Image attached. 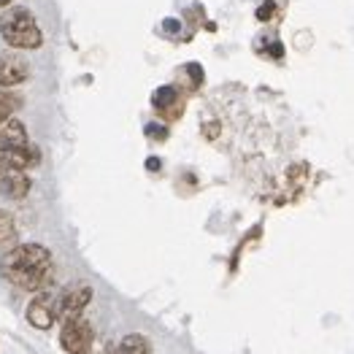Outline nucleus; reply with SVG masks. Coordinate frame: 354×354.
<instances>
[{
	"instance_id": "obj_9",
	"label": "nucleus",
	"mask_w": 354,
	"mask_h": 354,
	"mask_svg": "<svg viewBox=\"0 0 354 354\" xmlns=\"http://www.w3.org/2000/svg\"><path fill=\"white\" fill-rule=\"evenodd\" d=\"M28 144V130L19 119H3L0 122V149H8V147H22Z\"/></svg>"
},
{
	"instance_id": "obj_15",
	"label": "nucleus",
	"mask_w": 354,
	"mask_h": 354,
	"mask_svg": "<svg viewBox=\"0 0 354 354\" xmlns=\"http://www.w3.org/2000/svg\"><path fill=\"white\" fill-rule=\"evenodd\" d=\"M147 168H149V171H160V160H157V157L147 160Z\"/></svg>"
},
{
	"instance_id": "obj_4",
	"label": "nucleus",
	"mask_w": 354,
	"mask_h": 354,
	"mask_svg": "<svg viewBox=\"0 0 354 354\" xmlns=\"http://www.w3.org/2000/svg\"><path fill=\"white\" fill-rule=\"evenodd\" d=\"M92 300V287L89 284H71L68 290H62L57 295V314L59 319H73V317H82L87 303Z\"/></svg>"
},
{
	"instance_id": "obj_3",
	"label": "nucleus",
	"mask_w": 354,
	"mask_h": 354,
	"mask_svg": "<svg viewBox=\"0 0 354 354\" xmlns=\"http://www.w3.org/2000/svg\"><path fill=\"white\" fill-rule=\"evenodd\" d=\"M59 344L68 354H92V344H95V333L84 317H73L62 322V333H59Z\"/></svg>"
},
{
	"instance_id": "obj_2",
	"label": "nucleus",
	"mask_w": 354,
	"mask_h": 354,
	"mask_svg": "<svg viewBox=\"0 0 354 354\" xmlns=\"http://www.w3.org/2000/svg\"><path fill=\"white\" fill-rule=\"evenodd\" d=\"M0 35L11 49H38L44 44L35 17L25 8H14L0 19Z\"/></svg>"
},
{
	"instance_id": "obj_16",
	"label": "nucleus",
	"mask_w": 354,
	"mask_h": 354,
	"mask_svg": "<svg viewBox=\"0 0 354 354\" xmlns=\"http://www.w3.org/2000/svg\"><path fill=\"white\" fill-rule=\"evenodd\" d=\"M8 3H11V0H0V8H3V6H8Z\"/></svg>"
},
{
	"instance_id": "obj_8",
	"label": "nucleus",
	"mask_w": 354,
	"mask_h": 354,
	"mask_svg": "<svg viewBox=\"0 0 354 354\" xmlns=\"http://www.w3.org/2000/svg\"><path fill=\"white\" fill-rule=\"evenodd\" d=\"M0 192L11 201H22L28 198L30 192V176L25 171H8L6 176L0 178Z\"/></svg>"
},
{
	"instance_id": "obj_5",
	"label": "nucleus",
	"mask_w": 354,
	"mask_h": 354,
	"mask_svg": "<svg viewBox=\"0 0 354 354\" xmlns=\"http://www.w3.org/2000/svg\"><path fill=\"white\" fill-rule=\"evenodd\" d=\"M59 319L57 314V295L55 292H41L30 300L28 306V322L35 330H49Z\"/></svg>"
},
{
	"instance_id": "obj_7",
	"label": "nucleus",
	"mask_w": 354,
	"mask_h": 354,
	"mask_svg": "<svg viewBox=\"0 0 354 354\" xmlns=\"http://www.w3.org/2000/svg\"><path fill=\"white\" fill-rule=\"evenodd\" d=\"M151 106L162 119H178L184 111V97L176 87H160L151 97Z\"/></svg>"
},
{
	"instance_id": "obj_14",
	"label": "nucleus",
	"mask_w": 354,
	"mask_h": 354,
	"mask_svg": "<svg viewBox=\"0 0 354 354\" xmlns=\"http://www.w3.org/2000/svg\"><path fill=\"white\" fill-rule=\"evenodd\" d=\"M273 11H276V3L268 0V3H263V8H257V19H270Z\"/></svg>"
},
{
	"instance_id": "obj_1",
	"label": "nucleus",
	"mask_w": 354,
	"mask_h": 354,
	"mask_svg": "<svg viewBox=\"0 0 354 354\" xmlns=\"http://www.w3.org/2000/svg\"><path fill=\"white\" fill-rule=\"evenodd\" d=\"M0 273L19 290H41L52 276V252L41 243H17L0 257Z\"/></svg>"
},
{
	"instance_id": "obj_13",
	"label": "nucleus",
	"mask_w": 354,
	"mask_h": 354,
	"mask_svg": "<svg viewBox=\"0 0 354 354\" xmlns=\"http://www.w3.org/2000/svg\"><path fill=\"white\" fill-rule=\"evenodd\" d=\"M147 136L157 138V141H165V138H168V130H165V127H160V124H149Z\"/></svg>"
},
{
	"instance_id": "obj_12",
	"label": "nucleus",
	"mask_w": 354,
	"mask_h": 354,
	"mask_svg": "<svg viewBox=\"0 0 354 354\" xmlns=\"http://www.w3.org/2000/svg\"><path fill=\"white\" fill-rule=\"evenodd\" d=\"M19 106H22L19 97H14V95H8V92L0 89V122H3V119H11V114H14Z\"/></svg>"
},
{
	"instance_id": "obj_10",
	"label": "nucleus",
	"mask_w": 354,
	"mask_h": 354,
	"mask_svg": "<svg viewBox=\"0 0 354 354\" xmlns=\"http://www.w3.org/2000/svg\"><path fill=\"white\" fill-rule=\"evenodd\" d=\"M17 238H19V230H17V222L8 211H0V252H8L17 246Z\"/></svg>"
},
{
	"instance_id": "obj_6",
	"label": "nucleus",
	"mask_w": 354,
	"mask_h": 354,
	"mask_svg": "<svg viewBox=\"0 0 354 354\" xmlns=\"http://www.w3.org/2000/svg\"><path fill=\"white\" fill-rule=\"evenodd\" d=\"M30 76V62L17 49L0 52V87H17Z\"/></svg>"
},
{
	"instance_id": "obj_11",
	"label": "nucleus",
	"mask_w": 354,
	"mask_h": 354,
	"mask_svg": "<svg viewBox=\"0 0 354 354\" xmlns=\"http://www.w3.org/2000/svg\"><path fill=\"white\" fill-rule=\"evenodd\" d=\"M117 354H151V344H149L147 335L141 333H130L119 341Z\"/></svg>"
}]
</instances>
